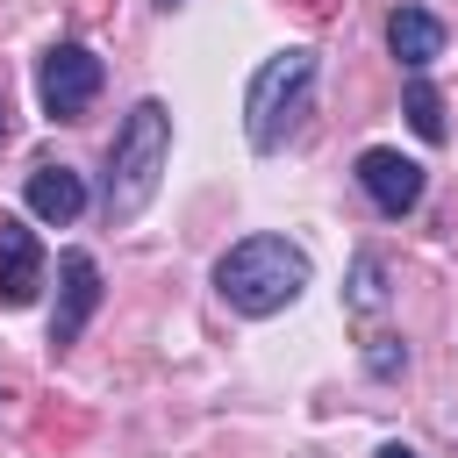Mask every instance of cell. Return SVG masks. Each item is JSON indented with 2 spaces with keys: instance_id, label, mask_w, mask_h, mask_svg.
Returning a JSON list of instances; mask_svg holds the SVG:
<instances>
[{
  "instance_id": "obj_1",
  "label": "cell",
  "mask_w": 458,
  "mask_h": 458,
  "mask_svg": "<svg viewBox=\"0 0 458 458\" xmlns=\"http://www.w3.org/2000/svg\"><path fill=\"white\" fill-rule=\"evenodd\" d=\"M308 279H315V265H308V250L293 236H243V243H229L215 258V293L250 322L293 308L308 293Z\"/></svg>"
},
{
  "instance_id": "obj_2",
  "label": "cell",
  "mask_w": 458,
  "mask_h": 458,
  "mask_svg": "<svg viewBox=\"0 0 458 458\" xmlns=\"http://www.w3.org/2000/svg\"><path fill=\"white\" fill-rule=\"evenodd\" d=\"M165 157H172V107L165 100H136L114 129V150H107V222H136L150 200H157V179H165Z\"/></svg>"
},
{
  "instance_id": "obj_3",
  "label": "cell",
  "mask_w": 458,
  "mask_h": 458,
  "mask_svg": "<svg viewBox=\"0 0 458 458\" xmlns=\"http://www.w3.org/2000/svg\"><path fill=\"white\" fill-rule=\"evenodd\" d=\"M308 93H315V50L308 43L272 50L250 72V93H243V136H250V150H279L293 136L301 107H308Z\"/></svg>"
},
{
  "instance_id": "obj_4",
  "label": "cell",
  "mask_w": 458,
  "mask_h": 458,
  "mask_svg": "<svg viewBox=\"0 0 458 458\" xmlns=\"http://www.w3.org/2000/svg\"><path fill=\"white\" fill-rule=\"evenodd\" d=\"M100 79H107V64H100L86 43H50L43 64H36V100H43L50 122H79V114L93 107Z\"/></svg>"
},
{
  "instance_id": "obj_5",
  "label": "cell",
  "mask_w": 458,
  "mask_h": 458,
  "mask_svg": "<svg viewBox=\"0 0 458 458\" xmlns=\"http://www.w3.org/2000/svg\"><path fill=\"white\" fill-rule=\"evenodd\" d=\"M93 308H100V265H93V250H64V258H57L50 351H72V344H79V329L93 322Z\"/></svg>"
},
{
  "instance_id": "obj_6",
  "label": "cell",
  "mask_w": 458,
  "mask_h": 458,
  "mask_svg": "<svg viewBox=\"0 0 458 458\" xmlns=\"http://www.w3.org/2000/svg\"><path fill=\"white\" fill-rule=\"evenodd\" d=\"M358 186H365V200L386 215V222H401V215H415V200H422V165L415 157H401V150H386V143H372L365 157H358Z\"/></svg>"
},
{
  "instance_id": "obj_7",
  "label": "cell",
  "mask_w": 458,
  "mask_h": 458,
  "mask_svg": "<svg viewBox=\"0 0 458 458\" xmlns=\"http://www.w3.org/2000/svg\"><path fill=\"white\" fill-rule=\"evenodd\" d=\"M36 286H43V243H36L29 222L0 215V301L7 308H29Z\"/></svg>"
},
{
  "instance_id": "obj_8",
  "label": "cell",
  "mask_w": 458,
  "mask_h": 458,
  "mask_svg": "<svg viewBox=\"0 0 458 458\" xmlns=\"http://www.w3.org/2000/svg\"><path fill=\"white\" fill-rule=\"evenodd\" d=\"M29 215L50 222V229L79 222V215H86V179H79L72 165H36V172H29Z\"/></svg>"
},
{
  "instance_id": "obj_9",
  "label": "cell",
  "mask_w": 458,
  "mask_h": 458,
  "mask_svg": "<svg viewBox=\"0 0 458 458\" xmlns=\"http://www.w3.org/2000/svg\"><path fill=\"white\" fill-rule=\"evenodd\" d=\"M386 50H394L408 72H429V64L444 57V21H437L429 7H394V14H386Z\"/></svg>"
},
{
  "instance_id": "obj_10",
  "label": "cell",
  "mask_w": 458,
  "mask_h": 458,
  "mask_svg": "<svg viewBox=\"0 0 458 458\" xmlns=\"http://www.w3.org/2000/svg\"><path fill=\"white\" fill-rule=\"evenodd\" d=\"M401 114H408V129H415L422 143H444V100H437V86H429V79H408Z\"/></svg>"
},
{
  "instance_id": "obj_11",
  "label": "cell",
  "mask_w": 458,
  "mask_h": 458,
  "mask_svg": "<svg viewBox=\"0 0 458 458\" xmlns=\"http://www.w3.org/2000/svg\"><path fill=\"white\" fill-rule=\"evenodd\" d=\"M351 308L358 315H379L386 308V265L372 250H358V265H351Z\"/></svg>"
},
{
  "instance_id": "obj_12",
  "label": "cell",
  "mask_w": 458,
  "mask_h": 458,
  "mask_svg": "<svg viewBox=\"0 0 458 458\" xmlns=\"http://www.w3.org/2000/svg\"><path fill=\"white\" fill-rule=\"evenodd\" d=\"M365 372H372V379H401V372H408L401 336H372V344H365Z\"/></svg>"
},
{
  "instance_id": "obj_13",
  "label": "cell",
  "mask_w": 458,
  "mask_h": 458,
  "mask_svg": "<svg viewBox=\"0 0 458 458\" xmlns=\"http://www.w3.org/2000/svg\"><path fill=\"white\" fill-rule=\"evenodd\" d=\"M372 458H422V451H415V444H379Z\"/></svg>"
},
{
  "instance_id": "obj_14",
  "label": "cell",
  "mask_w": 458,
  "mask_h": 458,
  "mask_svg": "<svg viewBox=\"0 0 458 458\" xmlns=\"http://www.w3.org/2000/svg\"><path fill=\"white\" fill-rule=\"evenodd\" d=\"M0 143H7V93H0Z\"/></svg>"
},
{
  "instance_id": "obj_15",
  "label": "cell",
  "mask_w": 458,
  "mask_h": 458,
  "mask_svg": "<svg viewBox=\"0 0 458 458\" xmlns=\"http://www.w3.org/2000/svg\"><path fill=\"white\" fill-rule=\"evenodd\" d=\"M157 7H179V0H157Z\"/></svg>"
}]
</instances>
